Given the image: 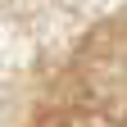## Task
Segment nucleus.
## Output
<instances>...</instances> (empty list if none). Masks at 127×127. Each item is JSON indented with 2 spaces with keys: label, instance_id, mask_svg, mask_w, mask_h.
Instances as JSON below:
<instances>
[]
</instances>
